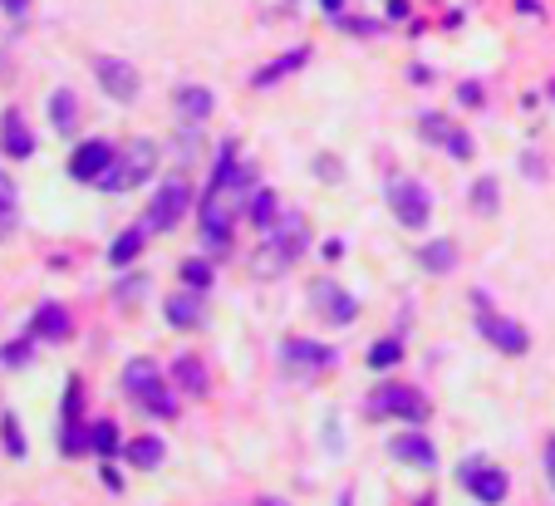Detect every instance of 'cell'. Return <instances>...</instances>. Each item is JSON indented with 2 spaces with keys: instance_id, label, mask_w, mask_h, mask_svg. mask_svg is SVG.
I'll return each instance as SVG.
<instances>
[{
  "instance_id": "1",
  "label": "cell",
  "mask_w": 555,
  "mask_h": 506,
  "mask_svg": "<svg viewBox=\"0 0 555 506\" xmlns=\"http://www.w3.org/2000/svg\"><path fill=\"white\" fill-rule=\"evenodd\" d=\"M158 168V143L153 138H128L118 153H113L109 172L94 182V187H104V192H128V187H138L143 177H153Z\"/></svg>"
},
{
  "instance_id": "2",
  "label": "cell",
  "mask_w": 555,
  "mask_h": 506,
  "mask_svg": "<svg viewBox=\"0 0 555 506\" xmlns=\"http://www.w3.org/2000/svg\"><path fill=\"white\" fill-rule=\"evenodd\" d=\"M123 389H128V398L143 403V413H153V418H177V403L167 394V384H163V374H158L153 359H128Z\"/></svg>"
},
{
  "instance_id": "3",
  "label": "cell",
  "mask_w": 555,
  "mask_h": 506,
  "mask_svg": "<svg viewBox=\"0 0 555 506\" xmlns=\"http://www.w3.org/2000/svg\"><path fill=\"white\" fill-rule=\"evenodd\" d=\"M236 217H241V202H231V197L217 192V187L202 192V202H197V226H202V241H207L212 251H226V246H231Z\"/></svg>"
},
{
  "instance_id": "4",
  "label": "cell",
  "mask_w": 555,
  "mask_h": 506,
  "mask_svg": "<svg viewBox=\"0 0 555 506\" xmlns=\"http://www.w3.org/2000/svg\"><path fill=\"white\" fill-rule=\"evenodd\" d=\"M369 413L374 418H403V423H428V398L418 394V389H408V384H379L374 394H369Z\"/></svg>"
},
{
  "instance_id": "5",
  "label": "cell",
  "mask_w": 555,
  "mask_h": 506,
  "mask_svg": "<svg viewBox=\"0 0 555 506\" xmlns=\"http://www.w3.org/2000/svg\"><path fill=\"white\" fill-rule=\"evenodd\" d=\"M389 207L408 231L428 226V217H433V202H428L423 182H413V177H389Z\"/></svg>"
},
{
  "instance_id": "6",
  "label": "cell",
  "mask_w": 555,
  "mask_h": 506,
  "mask_svg": "<svg viewBox=\"0 0 555 506\" xmlns=\"http://www.w3.org/2000/svg\"><path fill=\"white\" fill-rule=\"evenodd\" d=\"M187 207H192V187L182 182V177H167L163 187L153 192V207H148V231H172V226L187 217Z\"/></svg>"
},
{
  "instance_id": "7",
  "label": "cell",
  "mask_w": 555,
  "mask_h": 506,
  "mask_svg": "<svg viewBox=\"0 0 555 506\" xmlns=\"http://www.w3.org/2000/svg\"><path fill=\"white\" fill-rule=\"evenodd\" d=\"M94 74H99V84H104V94H109L113 104H133L138 89H143V79H138V69L128 59L94 55Z\"/></svg>"
},
{
  "instance_id": "8",
  "label": "cell",
  "mask_w": 555,
  "mask_h": 506,
  "mask_svg": "<svg viewBox=\"0 0 555 506\" xmlns=\"http://www.w3.org/2000/svg\"><path fill=\"white\" fill-rule=\"evenodd\" d=\"M457 477H462V487L482 506H497L501 497H506V472L492 467V462H482V457H467V462L457 467Z\"/></svg>"
},
{
  "instance_id": "9",
  "label": "cell",
  "mask_w": 555,
  "mask_h": 506,
  "mask_svg": "<svg viewBox=\"0 0 555 506\" xmlns=\"http://www.w3.org/2000/svg\"><path fill=\"white\" fill-rule=\"evenodd\" d=\"M280 364H285L290 374L310 379V374L330 369V364H334V349H330V344H315V339H285V344H280Z\"/></svg>"
},
{
  "instance_id": "10",
  "label": "cell",
  "mask_w": 555,
  "mask_h": 506,
  "mask_svg": "<svg viewBox=\"0 0 555 506\" xmlns=\"http://www.w3.org/2000/svg\"><path fill=\"white\" fill-rule=\"evenodd\" d=\"M266 236H271V251H280L290 266H295L305 251H310V226H305V217H300V212H285V217H280Z\"/></svg>"
},
{
  "instance_id": "11",
  "label": "cell",
  "mask_w": 555,
  "mask_h": 506,
  "mask_svg": "<svg viewBox=\"0 0 555 506\" xmlns=\"http://www.w3.org/2000/svg\"><path fill=\"white\" fill-rule=\"evenodd\" d=\"M113 143H104V138H89V143H79L74 148V158H69V177L74 182H99L104 172H109V163H113Z\"/></svg>"
},
{
  "instance_id": "12",
  "label": "cell",
  "mask_w": 555,
  "mask_h": 506,
  "mask_svg": "<svg viewBox=\"0 0 555 506\" xmlns=\"http://www.w3.org/2000/svg\"><path fill=\"white\" fill-rule=\"evenodd\" d=\"M477 335H487V344H497L501 354H521V349L531 344L526 330H521L516 320L497 315V310H477Z\"/></svg>"
},
{
  "instance_id": "13",
  "label": "cell",
  "mask_w": 555,
  "mask_h": 506,
  "mask_svg": "<svg viewBox=\"0 0 555 506\" xmlns=\"http://www.w3.org/2000/svg\"><path fill=\"white\" fill-rule=\"evenodd\" d=\"M163 315H167V325H177V330H197V325L207 320L202 290H177V295H167V300H163Z\"/></svg>"
},
{
  "instance_id": "14",
  "label": "cell",
  "mask_w": 555,
  "mask_h": 506,
  "mask_svg": "<svg viewBox=\"0 0 555 506\" xmlns=\"http://www.w3.org/2000/svg\"><path fill=\"white\" fill-rule=\"evenodd\" d=\"M310 295H315V310H320L330 325H349V320L359 315V300H354V295H344V290L330 285V281H320Z\"/></svg>"
},
{
  "instance_id": "15",
  "label": "cell",
  "mask_w": 555,
  "mask_h": 506,
  "mask_svg": "<svg viewBox=\"0 0 555 506\" xmlns=\"http://www.w3.org/2000/svg\"><path fill=\"white\" fill-rule=\"evenodd\" d=\"M418 128L428 133V143L447 148L452 158H472V143H467V133H457V128L447 123L443 113H423V118H418Z\"/></svg>"
},
{
  "instance_id": "16",
  "label": "cell",
  "mask_w": 555,
  "mask_h": 506,
  "mask_svg": "<svg viewBox=\"0 0 555 506\" xmlns=\"http://www.w3.org/2000/svg\"><path fill=\"white\" fill-rule=\"evenodd\" d=\"M389 452L398 462H408V467H423V472L438 467V448H433V438H423V433H398L389 443Z\"/></svg>"
},
{
  "instance_id": "17",
  "label": "cell",
  "mask_w": 555,
  "mask_h": 506,
  "mask_svg": "<svg viewBox=\"0 0 555 506\" xmlns=\"http://www.w3.org/2000/svg\"><path fill=\"white\" fill-rule=\"evenodd\" d=\"M0 148H5L10 158H30V153H35V138H30L20 109H5V118H0Z\"/></svg>"
},
{
  "instance_id": "18",
  "label": "cell",
  "mask_w": 555,
  "mask_h": 506,
  "mask_svg": "<svg viewBox=\"0 0 555 506\" xmlns=\"http://www.w3.org/2000/svg\"><path fill=\"white\" fill-rule=\"evenodd\" d=\"M30 339H69V310L55 305V300H45L35 310V320H30Z\"/></svg>"
},
{
  "instance_id": "19",
  "label": "cell",
  "mask_w": 555,
  "mask_h": 506,
  "mask_svg": "<svg viewBox=\"0 0 555 506\" xmlns=\"http://www.w3.org/2000/svg\"><path fill=\"white\" fill-rule=\"evenodd\" d=\"M418 266H423L428 276H452V271H457V246H452L447 236L428 241V246L418 251Z\"/></svg>"
},
{
  "instance_id": "20",
  "label": "cell",
  "mask_w": 555,
  "mask_h": 506,
  "mask_svg": "<svg viewBox=\"0 0 555 506\" xmlns=\"http://www.w3.org/2000/svg\"><path fill=\"white\" fill-rule=\"evenodd\" d=\"M148 246V226H128V231H118L113 236V246H109V261L123 271V266H133L138 261V251Z\"/></svg>"
},
{
  "instance_id": "21",
  "label": "cell",
  "mask_w": 555,
  "mask_h": 506,
  "mask_svg": "<svg viewBox=\"0 0 555 506\" xmlns=\"http://www.w3.org/2000/svg\"><path fill=\"white\" fill-rule=\"evenodd\" d=\"M177 113H182L187 123H202V118L212 113V89H202V84H182V89H177Z\"/></svg>"
},
{
  "instance_id": "22",
  "label": "cell",
  "mask_w": 555,
  "mask_h": 506,
  "mask_svg": "<svg viewBox=\"0 0 555 506\" xmlns=\"http://www.w3.org/2000/svg\"><path fill=\"white\" fill-rule=\"evenodd\" d=\"M50 118H55V128L64 138H74V133H79V99H74L69 89H55V94H50Z\"/></svg>"
},
{
  "instance_id": "23",
  "label": "cell",
  "mask_w": 555,
  "mask_h": 506,
  "mask_svg": "<svg viewBox=\"0 0 555 506\" xmlns=\"http://www.w3.org/2000/svg\"><path fill=\"white\" fill-rule=\"evenodd\" d=\"M246 217H251V226H261V231H271V226L280 222V202L271 187H256L251 192V202H246Z\"/></svg>"
},
{
  "instance_id": "24",
  "label": "cell",
  "mask_w": 555,
  "mask_h": 506,
  "mask_svg": "<svg viewBox=\"0 0 555 506\" xmlns=\"http://www.w3.org/2000/svg\"><path fill=\"white\" fill-rule=\"evenodd\" d=\"M163 443H158V438H138V443H128V462H133V467H158V462H163Z\"/></svg>"
},
{
  "instance_id": "25",
  "label": "cell",
  "mask_w": 555,
  "mask_h": 506,
  "mask_svg": "<svg viewBox=\"0 0 555 506\" xmlns=\"http://www.w3.org/2000/svg\"><path fill=\"white\" fill-rule=\"evenodd\" d=\"M89 448L99 452V457H113V452H118V423H109V418L94 423V428H89Z\"/></svg>"
},
{
  "instance_id": "26",
  "label": "cell",
  "mask_w": 555,
  "mask_h": 506,
  "mask_svg": "<svg viewBox=\"0 0 555 506\" xmlns=\"http://www.w3.org/2000/svg\"><path fill=\"white\" fill-rule=\"evenodd\" d=\"M472 207H477L482 217H497V177H477V187H472Z\"/></svg>"
},
{
  "instance_id": "27",
  "label": "cell",
  "mask_w": 555,
  "mask_h": 506,
  "mask_svg": "<svg viewBox=\"0 0 555 506\" xmlns=\"http://www.w3.org/2000/svg\"><path fill=\"white\" fill-rule=\"evenodd\" d=\"M177 384H182L187 394H207V374H202V364H197V359H177Z\"/></svg>"
},
{
  "instance_id": "28",
  "label": "cell",
  "mask_w": 555,
  "mask_h": 506,
  "mask_svg": "<svg viewBox=\"0 0 555 506\" xmlns=\"http://www.w3.org/2000/svg\"><path fill=\"white\" fill-rule=\"evenodd\" d=\"M300 64H305V50H295V55H285V59H280V64H271V69H261V74H256V89H271L276 79H285V74H290V69H300Z\"/></svg>"
},
{
  "instance_id": "29",
  "label": "cell",
  "mask_w": 555,
  "mask_h": 506,
  "mask_svg": "<svg viewBox=\"0 0 555 506\" xmlns=\"http://www.w3.org/2000/svg\"><path fill=\"white\" fill-rule=\"evenodd\" d=\"M403 359V344L398 339H379L374 349H369V369H393Z\"/></svg>"
},
{
  "instance_id": "30",
  "label": "cell",
  "mask_w": 555,
  "mask_h": 506,
  "mask_svg": "<svg viewBox=\"0 0 555 506\" xmlns=\"http://www.w3.org/2000/svg\"><path fill=\"white\" fill-rule=\"evenodd\" d=\"M15 226V182L0 172V236Z\"/></svg>"
},
{
  "instance_id": "31",
  "label": "cell",
  "mask_w": 555,
  "mask_h": 506,
  "mask_svg": "<svg viewBox=\"0 0 555 506\" xmlns=\"http://www.w3.org/2000/svg\"><path fill=\"white\" fill-rule=\"evenodd\" d=\"M0 433H5V452H10V457H25V438H20L15 413H0Z\"/></svg>"
},
{
  "instance_id": "32",
  "label": "cell",
  "mask_w": 555,
  "mask_h": 506,
  "mask_svg": "<svg viewBox=\"0 0 555 506\" xmlns=\"http://www.w3.org/2000/svg\"><path fill=\"white\" fill-rule=\"evenodd\" d=\"M182 281L192 285V290H207V285H212V266H207V261H187V266H182Z\"/></svg>"
},
{
  "instance_id": "33",
  "label": "cell",
  "mask_w": 555,
  "mask_h": 506,
  "mask_svg": "<svg viewBox=\"0 0 555 506\" xmlns=\"http://www.w3.org/2000/svg\"><path fill=\"white\" fill-rule=\"evenodd\" d=\"M30 344H35V339H15V344H5V349H0V364H25V359H30Z\"/></svg>"
},
{
  "instance_id": "34",
  "label": "cell",
  "mask_w": 555,
  "mask_h": 506,
  "mask_svg": "<svg viewBox=\"0 0 555 506\" xmlns=\"http://www.w3.org/2000/svg\"><path fill=\"white\" fill-rule=\"evenodd\" d=\"M197 148H202V138H197L192 128H187V133H177V153H182V158H192Z\"/></svg>"
},
{
  "instance_id": "35",
  "label": "cell",
  "mask_w": 555,
  "mask_h": 506,
  "mask_svg": "<svg viewBox=\"0 0 555 506\" xmlns=\"http://www.w3.org/2000/svg\"><path fill=\"white\" fill-rule=\"evenodd\" d=\"M143 285H148V281H143V276H133V281H128V285H118V290H113V295H123V300H133V295H138V290H143Z\"/></svg>"
},
{
  "instance_id": "36",
  "label": "cell",
  "mask_w": 555,
  "mask_h": 506,
  "mask_svg": "<svg viewBox=\"0 0 555 506\" xmlns=\"http://www.w3.org/2000/svg\"><path fill=\"white\" fill-rule=\"evenodd\" d=\"M462 104H472V109H477V104H482V89H477V84H462Z\"/></svg>"
},
{
  "instance_id": "37",
  "label": "cell",
  "mask_w": 555,
  "mask_h": 506,
  "mask_svg": "<svg viewBox=\"0 0 555 506\" xmlns=\"http://www.w3.org/2000/svg\"><path fill=\"white\" fill-rule=\"evenodd\" d=\"M546 482H551V487H555V438H551V443H546Z\"/></svg>"
},
{
  "instance_id": "38",
  "label": "cell",
  "mask_w": 555,
  "mask_h": 506,
  "mask_svg": "<svg viewBox=\"0 0 555 506\" xmlns=\"http://www.w3.org/2000/svg\"><path fill=\"white\" fill-rule=\"evenodd\" d=\"M104 487H109V492H123V477H118L113 467H104Z\"/></svg>"
},
{
  "instance_id": "39",
  "label": "cell",
  "mask_w": 555,
  "mask_h": 506,
  "mask_svg": "<svg viewBox=\"0 0 555 506\" xmlns=\"http://www.w3.org/2000/svg\"><path fill=\"white\" fill-rule=\"evenodd\" d=\"M256 506H290V502H280V497H261Z\"/></svg>"
},
{
  "instance_id": "40",
  "label": "cell",
  "mask_w": 555,
  "mask_h": 506,
  "mask_svg": "<svg viewBox=\"0 0 555 506\" xmlns=\"http://www.w3.org/2000/svg\"><path fill=\"white\" fill-rule=\"evenodd\" d=\"M10 15H25V0H10Z\"/></svg>"
},
{
  "instance_id": "41",
  "label": "cell",
  "mask_w": 555,
  "mask_h": 506,
  "mask_svg": "<svg viewBox=\"0 0 555 506\" xmlns=\"http://www.w3.org/2000/svg\"><path fill=\"white\" fill-rule=\"evenodd\" d=\"M418 506H433V497H423V502H418Z\"/></svg>"
}]
</instances>
